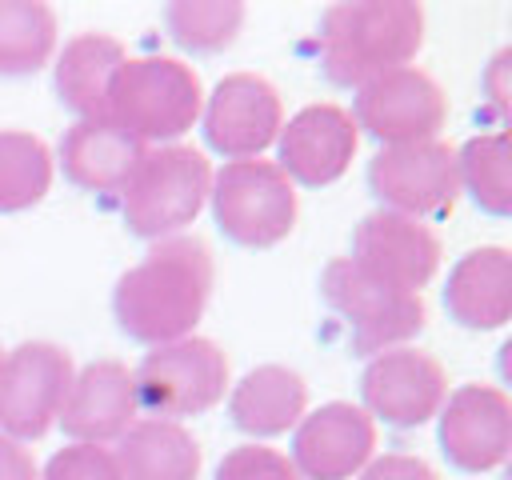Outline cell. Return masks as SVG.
<instances>
[{"instance_id":"obj_1","label":"cell","mask_w":512,"mask_h":480,"mask_svg":"<svg viewBox=\"0 0 512 480\" xmlns=\"http://www.w3.org/2000/svg\"><path fill=\"white\" fill-rule=\"evenodd\" d=\"M216 284L212 252L200 236L152 240L140 264H132L112 288V316L120 332L136 344L160 348L196 336L208 296Z\"/></svg>"},{"instance_id":"obj_2","label":"cell","mask_w":512,"mask_h":480,"mask_svg":"<svg viewBox=\"0 0 512 480\" xmlns=\"http://www.w3.org/2000/svg\"><path fill=\"white\" fill-rule=\"evenodd\" d=\"M312 44L316 68L328 84L364 88L420 52L424 8L412 0H340L320 12Z\"/></svg>"},{"instance_id":"obj_3","label":"cell","mask_w":512,"mask_h":480,"mask_svg":"<svg viewBox=\"0 0 512 480\" xmlns=\"http://www.w3.org/2000/svg\"><path fill=\"white\" fill-rule=\"evenodd\" d=\"M204 108V88L192 64L176 56H128L108 88V116L132 140L168 144L180 140Z\"/></svg>"},{"instance_id":"obj_4","label":"cell","mask_w":512,"mask_h":480,"mask_svg":"<svg viewBox=\"0 0 512 480\" xmlns=\"http://www.w3.org/2000/svg\"><path fill=\"white\" fill-rule=\"evenodd\" d=\"M212 164L188 144L144 148L136 172L120 192L124 228L140 240H168L188 228L208 204Z\"/></svg>"},{"instance_id":"obj_5","label":"cell","mask_w":512,"mask_h":480,"mask_svg":"<svg viewBox=\"0 0 512 480\" xmlns=\"http://www.w3.org/2000/svg\"><path fill=\"white\" fill-rule=\"evenodd\" d=\"M212 220L236 248H272L296 228V184L272 160H228L212 172Z\"/></svg>"},{"instance_id":"obj_6","label":"cell","mask_w":512,"mask_h":480,"mask_svg":"<svg viewBox=\"0 0 512 480\" xmlns=\"http://www.w3.org/2000/svg\"><path fill=\"white\" fill-rule=\"evenodd\" d=\"M136 408L148 420H184L216 408L228 392V356L204 336L152 348L132 372Z\"/></svg>"},{"instance_id":"obj_7","label":"cell","mask_w":512,"mask_h":480,"mask_svg":"<svg viewBox=\"0 0 512 480\" xmlns=\"http://www.w3.org/2000/svg\"><path fill=\"white\" fill-rule=\"evenodd\" d=\"M320 300L348 324L356 356H380L388 348H404L428 320V308L420 296L396 292L372 280L348 256H336L324 264Z\"/></svg>"},{"instance_id":"obj_8","label":"cell","mask_w":512,"mask_h":480,"mask_svg":"<svg viewBox=\"0 0 512 480\" xmlns=\"http://www.w3.org/2000/svg\"><path fill=\"white\" fill-rule=\"evenodd\" d=\"M356 132L372 136L380 148L396 144H420L436 140V132L448 120V96L424 68H392L364 88H356L352 112Z\"/></svg>"},{"instance_id":"obj_9","label":"cell","mask_w":512,"mask_h":480,"mask_svg":"<svg viewBox=\"0 0 512 480\" xmlns=\"http://www.w3.org/2000/svg\"><path fill=\"white\" fill-rule=\"evenodd\" d=\"M72 356L48 340H24L4 352L0 368V432L12 440H40L72 388Z\"/></svg>"},{"instance_id":"obj_10","label":"cell","mask_w":512,"mask_h":480,"mask_svg":"<svg viewBox=\"0 0 512 480\" xmlns=\"http://www.w3.org/2000/svg\"><path fill=\"white\" fill-rule=\"evenodd\" d=\"M368 188L388 212H400L412 220L448 216L460 196L456 148L448 140L380 148L368 160Z\"/></svg>"},{"instance_id":"obj_11","label":"cell","mask_w":512,"mask_h":480,"mask_svg":"<svg viewBox=\"0 0 512 480\" xmlns=\"http://www.w3.org/2000/svg\"><path fill=\"white\" fill-rule=\"evenodd\" d=\"M436 440L452 468L492 472L512 452V400L492 384H460L436 412Z\"/></svg>"},{"instance_id":"obj_12","label":"cell","mask_w":512,"mask_h":480,"mask_svg":"<svg viewBox=\"0 0 512 480\" xmlns=\"http://www.w3.org/2000/svg\"><path fill=\"white\" fill-rule=\"evenodd\" d=\"M448 396V372L436 356L420 348H388L360 372V408L388 428L428 424Z\"/></svg>"},{"instance_id":"obj_13","label":"cell","mask_w":512,"mask_h":480,"mask_svg":"<svg viewBox=\"0 0 512 480\" xmlns=\"http://www.w3.org/2000/svg\"><path fill=\"white\" fill-rule=\"evenodd\" d=\"M280 124H284L280 92L256 72L224 76L200 108L204 140L224 160H256L268 144H276Z\"/></svg>"},{"instance_id":"obj_14","label":"cell","mask_w":512,"mask_h":480,"mask_svg":"<svg viewBox=\"0 0 512 480\" xmlns=\"http://www.w3.org/2000/svg\"><path fill=\"white\" fill-rule=\"evenodd\" d=\"M348 260L372 280L420 296V288H428L440 268V240L424 220L376 208L356 224Z\"/></svg>"},{"instance_id":"obj_15","label":"cell","mask_w":512,"mask_h":480,"mask_svg":"<svg viewBox=\"0 0 512 480\" xmlns=\"http://www.w3.org/2000/svg\"><path fill=\"white\" fill-rule=\"evenodd\" d=\"M376 452V420L348 400L304 412L292 428V468L300 480H352Z\"/></svg>"},{"instance_id":"obj_16","label":"cell","mask_w":512,"mask_h":480,"mask_svg":"<svg viewBox=\"0 0 512 480\" xmlns=\"http://www.w3.org/2000/svg\"><path fill=\"white\" fill-rule=\"evenodd\" d=\"M360 132L348 108L340 104H308L300 108L288 124H280L276 136V168L304 188H324L336 184L352 156H356Z\"/></svg>"},{"instance_id":"obj_17","label":"cell","mask_w":512,"mask_h":480,"mask_svg":"<svg viewBox=\"0 0 512 480\" xmlns=\"http://www.w3.org/2000/svg\"><path fill=\"white\" fill-rule=\"evenodd\" d=\"M136 392L132 372L120 360H92L72 376V388L60 408V428L72 444H108L120 440L136 424Z\"/></svg>"},{"instance_id":"obj_18","label":"cell","mask_w":512,"mask_h":480,"mask_svg":"<svg viewBox=\"0 0 512 480\" xmlns=\"http://www.w3.org/2000/svg\"><path fill=\"white\" fill-rule=\"evenodd\" d=\"M144 144L132 140L112 120H76L56 148L64 180L92 196H120L128 176L136 172Z\"/></svg>"},{"instance_id":"obj_19","label":"cell","mask_w":512,"mask_h":480,"mask_svg":"<svg viewBox=\"0 0 512 480\" xmlns=\"http://www.w3.org/2000/svg\"><path fill=\"white\" fill-rule=\"evenodd\" d=\"M444 312L472 332H496L512 316V260L508 248L484 244L464 252L444 280Z\"/></svg>"},{"instance_id":"obj_20","label":"cell","mask_w":512,"mask_h":480,"mask_svg":"<svg viewBox=\"0 0 512 480\" xmlns=\"http://www.w3.org/2000/svg\"><path fill=\"white\" fill-rule=\"evenodd\" d=\"M308 408V384L288 364H260L228 388V420L252 436L272 440L300 424Z\"/></svg>"},{"instance_id":"obj_21","label":"cell","mask_w":512,"mask_h":480,"mask_svg":"<svg viewBox=\"0 0 512 480\" xmlns=\"http://www.w3.org/2000/svg\"><path fill=\"white\" fill-rule=\"evenodd\" d=\"M128 60L124 44L108 32H80L56 56V96L76 120H104L108 116V88Z\"/></svg>"},{"instance_id":"obj_22","label":"cell","mask_w":512,"mask_h":480,"mask_svg":"<svg viewBox=\"0 0 512 480\" xmlns=\"http://www.w3.org/2000/svg\"><path fill=\"white\" fill-rule=\"evenodd\" d=\"M120 480H196L200 476V444L176 420H136L116 440Z\"/></svg>"},{"instance_id":"obj_23","label":"cell","mask_w":512,"mask_h":480,"mask_svg":"<svg viewBox=\"0 0 512 480\" xmlns=\"http://www.w3.org/2000/svg\"><path fill=\"white\" fill-rule=\"evenodd\" d=\"M56 52V12L44 0H0V76H32Z\"/></svg>"},{"instance_id":"obj_24","label":"cell","mask_w":512,"mask_h":480,"mask_svg":"<svg viewBox=\"0 0 512 480\" xmlns=\"http://www.w3.org/2000/svg\"><path fill=\"white\" fill-rule=\"evenodd\" d=\"M52 188V152L40 136L4 128L0 132V212H28Z\"/></svg>"},{"instance_id":"obj_25","label":"cell","mask_w":512,"mask_h":480,"mask_svg":"<svg viewBox=\"0 0 512 480\" xmlns=\"http://www.w3.org/2000/svg\"><path fill=\"white\" fill-rule=\"evenodd\" d=\"M456 176L460 192L472 196V204L488 216H508L512 212V180H508V132H480L464 140L456 152Z\"/></svg>"},{"instance_id":"obj_26","label":"cell","mask_w":512,"mask_h":480,"mask_svg":"<svg viewBox=\"0 0 512 480\" xmlns=\"http://www.w3.org/2000/svg\"><path fill=\"white\" fill-rule=\"evenodd\" d=\"M160 16H164L168 36L184 52L212 56L236 40L244 24V4L240 0H168Z\"/></svg>"},{"instance_id":"obj_27","label":"cell","mask_w":512,"mask_h":480,"mask_svg":"<svg viewBox=\"0 0 512 480\" xmlns=\"http://www.w3.org/2000/svg\"><path fill=\"white\" fill-rule=\"evenodd\" d=\"M40 480H120V464L104 444H68L44 464Z\"/></svg>"},{"instance_id":"obj_28","label":"cell","mask_w":512,"mask_h":480,"mask_svg":"<svg viewBox=\"0 0 512 480\" xmlns=\"http://www.w3.org/2000/svg\"><path fill=\"white\" fill-rule=\"evenodd\" d=\"M212 480H300V476L284 452L264 444H240L216 464Z\"/></svg>"},{"instance_id":"obj_29","label":"cell","mask_w":512,"mask_h":480,"mask_svg":"<svg viewBox=\"0 0 512 480\" xmlns=\"http://www.w3.org/2000/svg\"><path fill=\"white\" fill-rule=\"evenodd\" d=\"M356 480H436L432 464L420 460V456H408V452H384V456H372Z\"/></svg>"},{"instance_id":"obj_30","label":"cell","mask_w":512,"mask_h":480,"mask_svg":"<svg viewBox=\"0 0 512 480\" xmlns=\"http://www.w3.org/2000/svg\"><path fill=\"white\" fill-rule=\"evenodd\" d=\"M0 480H40L32 452L4 432H0Z\"/></svg>"},{"instance_id":"obj_31","label":"cell","mask_w":512,"mask_h":480,"mask_svg":"<svg viewBox=\"0 0 512 480\" xmlns=\"http://www.w3.org/2000/svg\"><path fill=\"white\" fill-rule=\"evenodd\" d=\"M504 68H508V52H500L492 64H488V92H492V104H496V112L504 116Z\"/></svg>"},{"instance_id":"obj_32","label":"cell","mask_w":512,"mask_h":480,"mask_svg":"<svg viewBox=\"0 0 512 480\" xmlns=\"http://www.w3.org/2000/svg\"><path fill=\"white\" fill-rule=\"evenodd\" d=\"M0 368H4V348H0Z\"/></svg>"}]
</instances>
